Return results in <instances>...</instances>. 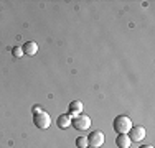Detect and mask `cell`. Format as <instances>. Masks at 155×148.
<instances>
[{
  "mask_svg": "<svg viewBox=\"0 0 155 148\" xmlns=\"http://www.w3.org/2000/svg\"><path fill=\"white\" fill-rule=\"evenodd\" d=\"M21 50H23V54H27V56H35L38 53V44L35 41H27V43H23Z\"/></svg>",
  "mask_w": 155,
  "mask_h": 148,
  "instance_id": "obj_6",
  "label": "cell"
},
{
  "mask_svg": "<svg viewBox=\"0 0 155 148\" xmlns=\"http://www.w3.org/2000/svg\"><path fill=\"white\" fill-rule=\"evenodd\" d=\"M71 120H73V118H71L69 114H61V115L56 118V125L60 128H63V130H66V128L71 125Z\"/></svg>",
  "mask_w": 155,
  "mask_h": 148,
  "instance_id": "obj_7",
  "label": "cell"
},
{
  "mask_svg": "<svg viewBox=\"0 0 155 148\" xmlns=\"http://www.w3.org/2000/svg\"><path fill=\"white\" fill-rule=\"evenodd\" d=\"M40 112H43V107L41 105H35V107H33V115H36V114H40Z\"/></svg>",
  "mask_w": 155,
  "mask_h": 148,
  "instance_id": "obj_12",
  "label": "cell"
},
{
  "mask_svg": "<svg viewBox=\"0 0 155 148\" xmlns=\"http://www.w3.org/2000/svg\"><path fill=\"white\" fill-rule=\"evenodd\" d=\"M130 138H129V135H119L116 138V145L119 148H130Z\"/></svg>",
  "mask_w": 155,
  "mask_h": 148,
  "instance_id": "obj_9",
  "label": "cell"
},
{
  "mask_svg": "<svg viewBox=\"0 0 155 148\" xmlns=\"http://www.w3.org/2000/svg\"><path fill=\"white\" fill-rule=\"evenodd\" d=\"M140 148H153V146H152V145H142Z\"/></svg>",
  "mask_w": 155,
  "mask_h": 148,
  "instance_id": "obj_13",
  "label": "cell"
},
{
  "mask_svg": "<svg viewBox=\"0 0 155 148\" xmlns=\"http://www.w3.org/2000/svg\"><path fill=\"white\" fill-rule=\"evenodd\" d=\"M104 140H106V137H104V133H102L101 130L91 132L89 137H87V143H89V146H93V148L102 146L104 145Z\"/></svg>",
  "mask_w": 155,
  "mask_h": 148,
  "instance_id": "obj_3",
  "label": "cell"
},
{
  "mask_svg": "<svg viewBox=\"0 0 155 148\" xmlns=\"http://www.w3.org/2000/svg\"><path fill=\"white\" fill-rule=\"evenodd\" d=\"M71 125L76 128V130H87V128L91 127V118L87 117V115L79 114L78 117H74L71 120Z\"/></svg>",
  "mask_w": 155,
  "mask_h": 148,
  "instance_id": "obj_4",
  "label": "cell"
},
{
  "mask_svg": "<svg viewBox=\"0 0 155 148\" xmlns=\"http://www.w3.org/2000/svg\"><path fill=\"white\" fill-rule=\"evenodd\" d=\"M76 146L78 148H87L89 143H87V137H78L76 138Z\"/></svg>",
  "mask_w": 155,
  "mask_h": 148,
  "instance_id": "obj_10",
  "label": "cell"
},
{
  "mask_svg": "<svg viewBox=\"0 0 155 148\" xmlns=\"http://www.w3.org/2000/svg\"><path fill=\"white\" fill-rule=\"evenodd\" d=\"M33 124H35L36 128H41V130H45L51 125V117L50 114H46L45 110L40 114H36V115H33Z\"/></svg>",
  "mask_w": 155,
  "mask_h": 148,
  "instance_id": "obj_2",
  "label": "cell"
},
{
  "mask_svg": "<svg viewBox=\"0 0 155 148\" xmlns=\"http://www.w3.org/2000/svg\"><path fill=\"white\" fill-rule=\"evenodd\" d=\"M87 148H93V146H87Z\"/></svg>",
  "mask_w": 155,
  "mask_h": 148,
  "instance_id": "obj_14",
  "label": "cell"
},
{
  "mask_svg": "<svg viewBox=\"0 0 155 148\" xmlns=\"http://www.w3.org/2000/svg\"><path fill=\"white\" fill-rule=\"evenodd\" d=\"M127 135H129V138H130V142H142L147 135V130H145V127L135 125V127H132L130 130H129Z\"/></svg>",
  "mask_w": 155,
  "mask_h": 148,
  "instance_id": "obj_5",
  "label": "cell"
},
{
  "mask_svg": "<svg viewBox=\"0 0 155 148\" xmlns=\"http://www.w3.org/2000/svg\"><path fill=\"white\" fill-rule=\"evenodd\" d=\"M83 112V102L81 101H73L69 104V115L71 117H78Z\"/></svg>",
  "mask_w": 155,
  "mask_h": 148,
  "instance_id": "obj_8",
  "label": "cell"
},
{
  "mask_svg": "<svg viewBox=\"0 0 155 148\" xmlns=\"http://www.w3.org/2000/svg\"><path fill=\"white\" fill-rule=\"evenodd\" d=\"M12 54H13L15 58H21V56H25V54H23V50H21V46L13 48V50H12Z\"/></svg>",
  "mask_w": 155,
  "mask_h": 148,
  "instance_id": "obj_11",
  "label": "cell"
},
{
  "mask_svg": "<svg viewBox=\"0 0 155 148\" xmlns=\"http://www.w3.org/2000/svg\"><path fill=\"white\" fill-rule=\"evenodd\" d=\"M132 127H134L132 120L127 115H119V117L114 118V130L119 133V135H127Z\"/></svg>",
  "mask_w": 155,
  "mask_h": 148,
  "instance_id": "obj_1",
  "label": "cell"
}]
</instances>
